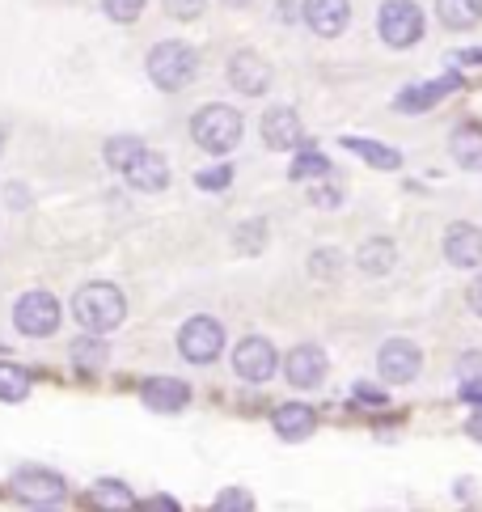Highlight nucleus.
Masks as SVG:
<instances>
[{
	"mask_svg": "<svg viewBox=\"0 0 482 512\" xmlns=\"http://www.w3.org/2000/svg\"><path fill=\"white\" fill-rule=\"evenodd\" d=\"M457 377H461V386H466V390L482 386V352H466V356H461Z\"/></svg>",
	"mask_w": 482,
	"mask_h": 512,
	"instance_id": "obj_30",
	"label": "nucleus"
},
{
	"mask_svg": "<svg viewBox=\"0 0 482 512\" xmlns=\"http://www.w3.org/2000/svg\"><path fill=\"white\" fill-rule=\"evenodd\" d=\"M309 174H326V157L322 153H301L292 166V178H309Z\"/></svg>",
	"mask_w": 482,
	"mask_h": 512,
	"instance_id": "obj_33",
	"label": "nucleus"
},
{
	"mask_svg": "<svg viewBox=\"0 0 482 512\" xmlns=\"http://www.w3.org/2000/svg\"><path fill=\"white\" fill-rule=\"evenodd\" d=\"M191 136L199 149H208V153H229L237 149V140H241V115L233 111V106H199L195 119H191Z\"/></svg>",
	"mask_w": 482,
	"mask_h": 512,
	"instance_id": "obj_2",
	"label": "nucleus"
},
{
	"mask_svg": "<svg viewBox=\"0 0 482 512\" xmlns=\"http://www.w3.org/2000/svg\"><path fill=\"white\" fill-rule=\"evenodd\" d=\"M271 424L284 441H305V436L318 428V415H313V407H305V402H288V407H280L271 415Z\"/></svg>",
	"mask_w": 482,
	"mask_h": 512,
	"instance_id": "obj_17",
	"label": "nucleus"
},
{
	"mask_svg": "<svg viewBox=\"0 0 482 512\" xmlns=\"http://www.w3.org/2000/svg\"><path fill=\"white\" fill-rule=\"evenodd\" d=\"M305 26L313 34H322V39H335V34H343L347 17H351V5L347 0H305Z\"/></svg>",
	"mask_w": 482,
	"mask_h": 512,
	"instance_id": "obj_12",
	"label": "nucleus"
},
{
	"mask_svg": "<svg viewBox=\"0 0 482 512\" xmlns=\"http://www.w3.org/2000/svg\"><path fill=\"white\" fill-rule=\"evenodd\" d=\"M436 17L449 30H474L482 22V0H436Z\"/></svg>",
	"mask_w": 482,
	"mask_h": 512,
	"instance_id": "obj_19",
	"label": "nucleus"
},
{
	"mask_svg": "<svg viewBox=\"0 0 482 512\" xmlns=\"http://www.w3.org/2000/svg\"><path fill=\"white\" fill-rule=\"evenodd\" d=\"M199 187H208V191H220V187H229V182H233V170L229 166H216V170H203L199 178Z\"/></svg>",
	"mask_w": 482,
	"mask_h": 512,
	"instance_id": "obj_34",
	"label": "nucleus"
},
{
	"mask_svg": "<svg viewBox=\"0 0 482 512\" xmlns=\"http://www.w3.org/2000/svg\"><path fill=\"white\" fill-rule=\"evenodd\" d=\"M106 360H110V347L102 343V335L89 331V339H77V343H72V364H77V369L98 373Z\"/></svg>",
	"mask_w": 482,
	"mask_h": 512,
	"instance_id": "obj_23",
	"label": "nucleus"
},
{
	"mask_svg": "<svg viewBox=\"0 0 482 512\" xmlns=\"http://www.w3.org/2000/svg\"><path fill=\"white\" fill-rule=\"evenodd\" d=\"M94 496L102 508H132V491H127L123 483H98Z\"/></svg>",
	"mask_w": 482,
	"mask_h": 512,
	"instance_id": "obj_28",
	"label": "nucleus"
},
{
	"mask_svg": "<svg viewBox=\"0 0 482 512\" xmlns=\"http://www.w3.org/2000/svg\"><path fill=\"white\" fill-rule=\"evenodd\" d=\"M30 394V373L22 364H0V398L5 402H22Z\"/></svg>",
	"mask_w": 482,
	"mask_h": 512,
	"instance_id": "obj_24",
	"label": "nucleus"
},
{
	"mask_svg": "<svg viewBox=\"0 0 482 512\" xmlns=\"http://www.w3.org/2000/svg\"><path fill=\"white\" fill-rule=\"evenodd\" d=\"M394 259H398V250H394L389 237H373V242H364L360 254H356V263L368 271V276H385V271L394 267Z\"/></svg>",
	"mask_w": 482,
	"mask_h": 512,
	"instance_id": "obj_22",
	"label": "nucleus"
},
{
	"mask_svg": "<svg viewBox=\"0 0 482 512\" xmlns=\"http://www.w3.org/2000/svg\"><path fill=\"white\" fill-rule=\"evenodd\" d=\"M216 512H254V500L246 496V491H220L216 496Z\"/></svg>",
	"mask_w": 482,
	"mask_h": 512,
	"instance_id": "obj_31",
	"label": "nucleus"
},
{
	"mask_svg": "<svg viewBox=\"0 0 482 512\" xmlns=\"http://www.w3.org/2000/svg\"><path fill=\"white\" fill-rule=\"evenodd\" d=\"M220 347H225V326H220L216 318L199 314L178 331V352L187 356L191 364H212L220 356Z\"/></svg>",
	"mask_w": 482,
	"mask_h": 512,
	"instance_id": "obj_6",
	"label": "nucleus"
},
{
	"mask_svg": "<svg viewBox=\"0 0 482 512\" xmlns=\"http://www.w3.org/2000/svg\"><path fill=\"white\" fill-rule=\"evenodd\" d=\"M144 402L153 411H182L187 407V398H191V390L182 386L178 377H153V381H144Z\"/></svg>",
	"mask_w": 482,
	"mask_h": 512,
	"instance_id": "obj_16",
	"label": "nucleus"
},
{
	"mask_svg": "<svg viewBox=\"0 0 482 512\" xmlns=\"http://www.w3.org/2000/svg\"><path fill=\"white\" fill-rule=\"evenodd\" d=\"M466 64H482V47H474V51H466V56H461Z\"/></svg>",
	"mask_w": 482,
	"mask_h": 512,
	"instance_id": "obj_38",
	"label": "nucleus"
},
{
	"mask_svg": "<svg viewBox=\"0 0 482 512\" xmlns=\"http://www.w3.org/2000/svg\"><path fill=\"white\" fill-rule=\"evenodd\" d=\"M449 89H457V77H444V81H432V85H411V89H402L394 106H398V111H406V115L432 111V106L449 94Z\"/></svg>",
	"mask_w": 482,
	"mask_h": 512,
	"instance_id": "obj_18",
	"label": "nucleus"
},
{
	"mask_svg": "<svg viewBox=\"0 0 482 512\" xmlns=\"http://www.w3.org/2000/svg\"><path fill=\"white\" fill-rule=\"evenodd\" d=\"M449 149H453V157L466 170H482V127L461 123L457 132H453V140H449Z\"/></svg>",
	"mask_w": 482,
	"mask_h": 512,
	"instance_id": "obj_20",
	"label": "nucleus"
},
{
	"mask_svg": "<svg viewBox=\"0 0 482 512\" xmlns=\"http://www.w3.org/2000/svg\"><path fill=\"white\" fill-rule=\"evenodd\" d=\"M13 496L22 500V504H30V508H55V504H64L68 487H64L60 474L39 470V466H26V470L13 474Z\"/></svg>",
	"mask_w": 482,
	"mask_h": 512,
	"instance_id": "obj_5",
	"label": "nucleus"
},
{
	"mask_svg": "<svg viewBox=\"0 0 482 512\" xmlns=\"http://www.w3.org/2000/svg\"><path fill=\"white\" fill-rule=\"evenodd\" d=\"M13 322L22 335L47 339V335H55V326H60V301H55L51 292H26L13 309Z\"/></svg>",
	"mask_w": 482,
	"mask_h": 512,
	"instance_id": "obj_7",
	"label": "nucleus"
},
{
	"mask_svg": "<svg viewBox=\"0 0 482 512\" xmlns=\"http://www.w3.org/2000/svg\"><path fill=\"white\" fill-rule=\"evenodd\" d=\"M233 369L241 381H254V386H263V381L275 377V369H280V356H275V347L267 339H241L237 343V352H233Z\"/></svg>",
	"mask_w": 482,
	"mask_h": 512,
	"instance_id": "obj_8",
	"label": "nucleus"
},
{
	"mask_svg": "<svg viewBox=\"0 0 482 512\" xmlns=\"http://www.w3.org/2000/svg\"><path fill=\"white\" fill-rule=\"evenodd\" d=\"M444 259L453 267H478L482 263V229H474L466 221L453 225L444 233Z\"/></svg>",
	"mask_w": 482,
	"mask_h": 512,
	"instance_id": "obj_13",
	"label": "nucleus"
},
{
	"mask_svg": "<svg viewBox=\"0 0 482 512\" xmlns=\"http://www.w3.org/2000/svg\"><path fill=\"white\" fill-rule=\"evenodd\" d=\"M225 5H233V9H241V5H246V0H225Z\"/></svg>",
	"mask_w": 482,
	"mask_h": 512,
	"instance_id": "obj_39",
	"label": "nucleus"
},
{
	"mask_svg": "<svg viewBox=\"0 0 482 512\" xmlns=\"http://www.w3.org/2000/svg\"><path fill=\"white\" fill-rule=\"evenodd\" d=\"M195 68H199V60L187 43H157L148 51V77L161 89H182L195 77Z\"/></svg>",
	"mask_w": 482,
	"mask_h": 512,
	"instance_id": "obj_3",
	"label": "nucleus"
},
{
	"mask_svg": "<svg viewBox=\"0 0 482 512\" xmlns=\"http://www.w3.org/2000/svg\"><path fill=\"white\" fill-rule=\"evenodd\" d=\"M470 436H474V441H482V415L470 419Z\"/></svg>",
	"mask_w": 482,
	"mask_h": 512,
	"instance_id": "obj_37",
	"label": "nucleus"
},
{
	"mask_svg": "<svg viewBox=\"0 0 482 512\" xmlns=\"http://www.w3.org/2000/svg\"><path fill=\"white\" fill-rule=\"evenodd\" d=\"M102 9L106 17H115V22H136V17L144 13V0H102Z\"/></svg>",
	"mask_w": 482,
	"mask_h": 512,
	"instance_id": "obj_29",
	"label": "nucleus"
},
{
	"mask_svg": "<svg viewBox=\"0 0 482 512\" xmlns=\"http://www.w3.org/2000/svg\"><path fill=\"white\" fill-rule=\"evenodd\" d=\"M267 246V221H246L237 233V250L250 254V250H263Z\"/></svg>",
	"mask_w": 482,
	"mask_h": 512,
	"instance_id": "obj_27",
	"label": "nucleus"
},
{
	"mask_svg": "<svg viewBox=\"0 0 482 512\" xmlns=\"http://www.w3.org/2000/svg\"><path fill=\"white\" fill-rule=\"evenodd\" d=\"M203 5H208V0H165V13L178 17V22H195Z\"/></svg>",
	"mask_w": 482,
	"mask_h": 512,
	"instance_id": "obj_32",
	"label": "nucleus"
},
{
	"mask_svg": "<svg viewBox=\"0 0 482 512\" xmlns=\"http://www.w3.org/2000/svg\"><path fill=\"white\" fill-rule=\"evenodd\" d=\"M466 301H470V309H474V314L482 318V276L470 284V292H466Z\"/></svg>",
	"mask_w": 482,
	"mask_h": 512,
	"instance_id": "obj_36",
	"label": "nucleus"
},
{
	"mask_svg": "<svg viewBox=\"0 0 482 512\" xmlns=\"http://www.w3.org/2000/svg\"><path fill=\"white\" fill-rule=\"evenodd\" d=\"M123 174H127V182H132L136 191H165L170 187V166H165V157L148 153V149H140L132 161H127Z\"/></svg>",
	"mask_w": 482,
	"mask_h": 512,
	"instance_id": "obj_11",
	"label": "nucleus"
},
{
	"mask_svg": "<svg viewBox=\"0 0 482 512\" xmlns=\"http://www.w3.org/2000/svg\"><path fill=\"white\" fill-rule=\"evenodd\" d=\"M229 81L237 94H267V85H271V64L258 56V51H237V56L229 60Z\"/></svg>",
	"mask_w": 482,
	"mask_h": 512,
	"instance_id": "obj_10",
	"label": "nucleus"
},
{
	"mask_svg": "<svg viewBox=\"0 0 482 512\" xmlns=\"http://www.w3.org/2000/svg\"><path fill=\"white\" fill-rule=\"evenodd\" d=\"M301 115L288 111V106H275V111L263 115V140L267 149H296L301 144Z\"/></svg>",
	"mask_w": 482,
	"mask_h": 512,
	"instance_id": "obj_15",
	"label": "nucleus"
},
{
	"mask_svg": "<svg viewBox=\"0 0 482 512\" xmlns=\"http://www.w3.org/2000/svg\"><path fill=\"white\" fill-rule=\"evenodd\" d=\"M381 377L389 381V386H406V381H415L419 377V364H423V352L415 343H406V339H389L381 347Z\"/></svg>",
	"mask_w": 482,
	"mask_h": 512,
	"instance_id": "obj_9",
	"label": "nucleus"
},
{
	"mask_svg": "<svg viewBox=\"0 0 482 512\" xmlns=\"http://www.w3.org/2000/svg\"><path fill=\"white\" fill-rule=\"evenodd\" d=\"M351 398H356L360 407H385V402H389V398H385V394H377L373 386H356V394H351Z\"/></svg>",
	"mask_w": 482,
	"mask_h": 512,
	"instance_id": "obj_35",
	"label": "nucleus"
},
{
	"mask_svg": "<svg viewBox=\"0 0 482 512\" xmlns=\"http://www.w3.org/2000/svg\"><path fill=\"white\" fill-rule=\"evenodd\" d=\"M140 149H144V144H140L136 136H119V140H110V144H106V161H110L115 170H123Z\"/></svg>",
	"mask_w": 482,
	"mask_h": 512,
	"instance_id": "obj_25",
	"label": "nucleus"
},
{
	"mask_svg": "<svg viewBox=\"0 0 482 512\" xmlns=\"http://www.w3.org/2000/svg\"><path fill=\"white\" fill-rule=\"evenodd\" d=\"M343 149H351L356 157H364L373 170H398V166H402V153H398V149H385V144H377V140L343 136Z\"/></svg>",
	"mask_w": 482,
	"mask_h": 512,
	"instance_id": "obj_21",
	"label": "nucleus"
},
{
	"mask_svg": "<svg viewBox=\"0 0 482 512\" xmlns=\"http://www.w3.org/2000/svg\"><path fill=\"white\" fill-rule=\"evenodd\" d=\"M339 263H343V254H339V250H313L309 271H313V276H318V280H335L339 271H343Z\"/></svg>",
	"mask_w": 482,
	"mask_h": 512,
	"instance_id": "obj_26",
	"label": "nucleus"
},
{
	"mask_svg": "<svg viewBox=\"0 0 482 512\" xmlns=\"http://www.w3.org/2000/svg\"><path fill=\"white\" fill-rule=\"evenodd\" d=\"M284 373L296 390H309V386H318V381L326 377V356H322V347H292L288 352V364H284Z\"/></svg>",
	"mask_w": 482,
	"mask_h": 512,
	"instance_id": "obj_14",
	"label": "nucleus"
},
{
	"mask_svg": "<svg viewBox=\"0 0 482 512\" xmlns=\"http://www.w3.org/2000/svg\"><path fill=\"white\" fill-rule=\"evenodd\" d=\"M377 22H381V39L389 47H415L423 39V9L415 0H385Z\"/></svg>",
	"mask_w": 482,
	"mask_h": 512,
	"instance_id": "obj_4",
	"label": "nucleus"
},
{
	"mask_svg": "<svg viewBox=\"0 0 482 512\" xmlns=\"http://www.w3.org/2000/svg\"><path fill=\"white\" fill-rule=\"evenodd\" d=\"M72 314H77V322L85 331L106 335L127 318V301L115 284H85L77 297H72Z\"/></svg>",
	"mask_w": 482,
	"mask_h": 512,
	"instance_id": "obj_1",
	"label": "nucleus"
}]
</instances>
